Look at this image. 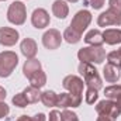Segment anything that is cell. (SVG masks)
I'll return each mask as SVG.
<instances>
[{
    "mask_svg": "<svg viewBox=\"0 0 121 121\" xmlns=\"http://www.w3.org/2000/svg\"><path fill=\"white\" fill-rule=\"evenodd\" d=\"M79 73L83 78V82L87 87H93L96 90H100L103 87V82L101 78L97 72V69L91 65V63H86V62H80L79 68H78Z\"/></svg>",
    "mask_w": 121,
    "mask_h": 121,
    "instance_id": "obj_1",
    "label": "cell"
},
{
    "mask_svg": "<svg viewBox=\"0 0 121 121\" xmlns=\"http://www.w3.org/2000/svg\"><path fill=\"white\" fill-rule=\"evenodd\" d=\"M78 58L80 62H86V63H101L106 59V49L103 47H85L82 49H79L78 52Z\"/></svg>",
    "mask_w": 121,
    "mask_h": 121,
    "instance_id": "obj_2",
    "label": "cell"
},
{
    "mask_svg": "<svg viewBox=\"0 0 121 121\" xmlns=\"http://www.w3.org/2000/svg\"><path fill=\"white\" fill-rule=\"evenodd\" d=\"M18 65V55L13 51L0 52V78H9Z\"/></svg>",
    "mask_w": 121,
    "mask_h": 121,
    "instance_id": "obj_3",
    "label": "cell"
},
{
    "mask_svg": "<svg viewBox=\"0 0 121 121\" xmlns=\"http://www.w3.org/2000/svg\"><path fill=\"white\" fill-rule=\"evenodd\" d=\"M7 20L14 26H23L27 20V7L23 1H13L7 10Z\"/></svg>",
    "mask_w": 121,
    "mask_h": 121,
    "instance_id": "obj_4",
    "label": "cell"
},
{
    "mask_svg": "<svg viewBox=\"0 0 121 121\" xmlns=\"http://www.w3.org/2000/svg\"><path fill=\"white\" fill-rule=\"evenodd\" d=\"M96 111L99 116L108 117L111 120H117L121 116V107L114 101V100H101L96 104Z\"/></svg>",
    "mask_w": 121,
    "mask_h": 121,
    "instance_id": "obj_5",
    "label": "cell"
},
{
    "mask_svg": "<svg viewBox=\"0 0 121 121\" xmlns=\"http://www.w3.org/2000/svg\"><path fill=\"white\" fill-rule=\"evenodd\" d=\"M62 86L63 89L69 91L70 94H73L75 97L83 99V87H85V82L82 78L76 76V75H68L63 80H62Z\"/></svg>",
    "mask_w": 121,
    "mask_h": 121,
    "instance_id": "obj_6",
    "label": "cell"
},
{
    "mask_svg": "<svg viewBox=\"0 0 121 121\" xmlns=\"http://www.w3.org/2000/svg\"><path fill=\"white\" fill-rule=\"evenodd\" d=\"M90 23H91V13L89 10H80L73 16L69 27H72L79 34H83V31H86V28L90 26Z\"/></svg>",
    "mask_w": 121,
    "mask_h": 121,
    "instance_id": "obj_7",
    "label": "cell"
},
{
    "mask_svg": "<svg viewBox=\"0 0 121 121\" xmlns=\"http://www.w3.org/2000/svg\"><path fill=\"white\" fill-rule=\"evenodd\" d=\"M62 39L63 37L60 35V32L56 28H49L44 32L42 35V45L49 49V51H54V49H58L62 44Z\"/></svg>",
    "mask_w": 121,
    "mask_h": 121,
    "instance_id": "obj_8",
    "label": "cell"
},
{
    "mask_svg": "<svg viewBox=\"0 0 121 121\" xmlns=\"http://www.w3.org/2000/svg\"><path fill=\"white\" fill-rule=\"evenodd\" d=\"M97 26L99 27H110V26H121V13L108 9L106 11H103L99 17H97Z\"/></svg>",
    "mask_w": 121,
    "mask_h": 121,
    "instance_id": "obj_9",
    "label": "cell"
},
{
    "mask_svg": "<svg viewBox=\"0 0 121 121\" xmlns=\"http://www.w3.org/2000/svg\"><path fill=\"white\" fill-rule=\"evenodd\" d=\"M51 23V17L45 9H35L31 14V24L37 30L47 28Z\"/></svg>",
    "mask_w": 121,
    "mask_h": 121,
    "instance_id": "obj_10",
    "label": "cell"
},
{
    "mask_svg": "<svg viewBox=\"0 0 121 121\" xmlns=\"http://www.w3.org/2000/svg\"><path fill=\"white\" fill-rule=\"evenodd\" d=\"M20 34L16 28L11 27H1L0 28V45L3 47H13L18 42Z\"/></svg>",
    "mask_w": 121,
    "mask_h": 121,
    "instance_id": "obj_11",
    "label": "cell"
},
{
    "mask_svg": "<svg viewBox=\"0 0 121 121\" xmlns=\"http://www.w3.org/2000/svg\"><path fill=\"white\" fill-rule=\"evenodd\" d=\"M82 100L83 99L75 97L69 91L68 93H60V94H58V106L56 107H60V108H76V107H79L82 104Z\"/></svg>",
    "mask_w": 121,
    "mask_h": 121,
    "instance_id": "obj_12",
    "label": "cell"
},
{
    "mask_svg": "<svg viewBox=\"0 0 121 121\" xmlns=\"http://www.w3.org/2000/svg\"><path fill=\"white\" fill-rule=\"evenodd\" d=\"M120 76H121L120 68H117L116 65L108 63V62L104 65V68H103V78L106 79V82H108V83H117L120 80Z\"/></svg>",
    "mask_w": 121,
    "mask_h": 121,
    "instance_id": "obj_13",
    "label": "cell"
},
{
    "mask_svg": "<svg viewBox=\"0 0 121 121\" xmlns=\"http://www.w3.org/2000/svg\"><path fill=\"white\" fill-rule=\"evenodd\" d=\"M20 49H21V54L27 58H35L37 52H38V47H37V42L32 39V38H24L20 44Z\"/></svg>",
    "mask_w": 121,
    "mask_h": 121,
    "instance_id": "obj_14",
    "label": "cell"
},
{
    "mask_svg": "<svg viewBox=\"0 0 121 121\" xmlns=\"http://www.w3.org/2000/svg\"><path fill=\"white\" fill-rule=\"evenodd\" d=\"M52 14L59 18V20H63L68 17L69 14V6L65 0H55L52 3Z\"/></svg>",
    "mask_w": 121,
    "mask_h": 121,
    "instance_id": "obj_15",
    "label": "cell"
},
{
    "mask_svg": "<svg viewBox=\"0 0 121 121\" xmlns=\"http://www.w3.org/2000/svg\"><path fill=\"white\" fill-rule=\"evenodd\" d=\"M103 39L107 45L121 44V30L120 28H107V30H104Z\"/></svg>",
    "mask_w": 121,
    "mask_h": 121,
    "instance_id": "obj_16",
    "label": "cell"
},
{
    "mask_svg": "<svg viewBox=\"0 0 121 121\" xmlns=\"http://www.w3.org/2000/svg\"><path fill=\"white\" fill-rule=\"evenodd\" d=\"M85 42L89 44L90 47H101L104 44L103 32L100 30H90L85 35Z\"/></svg>",
    "mask_w": 121,
    "mask_h": 121,
    "instance_id": "obj_17",
    "label": "cell"
},
{
    "mask_svg": "<svg viewBox=\"0 0 121 121\" xmlns=\"http://www.w3.org/2000/svg\"><path fill=\"white\" fill-rule=\"evenodd\" d=\"M28 80H30V86L32 87H37V89H41V87H44L45 85H47V75H45V72L42 70V69H39V70H37L35 73H32L30 78H28Z\"/></svg>",
    "mask_w": 121,
    "mask_h": 121,
    "instance_id": "obj_18",
    "label": "cell"
},
{
    "mask_svg": "<svg viewBox=\"0 0 121 121\" xmlns=\"http://www.w3.org/2000/svg\"><path fill=\"white\" fill-rule=\"evenodd\" d=\"M42 69L41 68V62L37 59V58H31V59H27L24 62V66H23V73L26 78H30L32 73H35L37 70Z\"/></svg>",
    "mask_w": 121,
    "mask_h": 121,
    "instance_id": "obj_19",
    "label": "cell"
},
{
    "mask_svg": "<svg viewBox=\"0 0 121 121\" xmlns=\"http://www.w3.org/2000/svg\"><path fill=\"white\" fill-rule=\"evenodd\" d=\"M45 107H56L58 106V94L54 90H45L41 93V100Z\"/></svg>",
    "mask_w": 121,
    "mask_h": 121,
    "instance_id": "obj_20",
    "label": "cell"
},
{
    "mask_svg": "<svg viewBox=\"0 0 121 121\" xmlns=\"http://www.w3.org/2000/svg\"><path fill=\"white\" fill-rule=\"evenodd\" d=\"M23 93H24V96H26L28 104L38 103V101L41 100V91H39V89H37V87L28 86V87H26V89L23 90Z\"/></svg>",
    "mask_w": 121,
    "mask_h": 121,
    "instance_id": "obj_21",
    "label": "cell"
},
{
    "mask_svg": "<svg viewBox=\"0 0 121 121\" xmlns=\"http://www.w3.org/2000/svg\"><path fill=\"white\" fill-rule=\"evenodd\" d=\"M63 39L68 42V44H78L80 39H82V34H79L78 31H75L72 27H68L66 30H65V32H63Z\"/></svg>",
    "mask_w": 121,
    "mask_h": 121,
    "instance_id": "obj_22",
    "label": "cell"
},
{
    "mask_svg": "<svg viewBox=\"0 0 121 121\" xmlns=\"http://www.w3.org/2000/svg\"><path fill=\"white\" fill-rule=\"evenodd\" d=\"M120 93H121L120 85H111V86H107V87L104 89V96H106L108 100H116Z\"/></svg>",
    "mask_w": 121,
    "mask_h": 121,
    "instance_id": "obj_23",
    "label": "cell"
},
{
    "mask_svg": "<svg viewBox=\"0 0 121 121\" xmlns=\"http://www.w3.org/2000/svg\"><path fill=\"white\" fill-rule=\"evenodd\" d=\"M107 60H108V63H113V65H116L117 68L121 69V51L117 49V51L110 52L107 55Z\"/></svg>",
    "mask_w": 121,
    "mask_h": 121,
    "instance_id": "obj_24",
    "label": "cell"
},
{
    "mask_svg": "<svg viewBox=\"0 0 121 121\" xmlns=\"http://www.w3.org/2000/svg\"><path fill=\"white\" fill-rule=\"evenodd\" d=\"M11 101H13L14 106H17V107H20V108H24V107L28 106V101H27V99H26V96H24L23 91H21V93H17V94L11 99Z\"/></svg>",
    "mask_w": 121,
    "mask_h": 121,
    "instance_id": "obj_25",
    "label": "cell"
},
{
    "mask_svg": "<svg viewBox=\"0 0 121 121\" xmlns=\"http://www.w3.org/2000/svg\"><path fill=\"white\" fill-rule=\"evenodd\" d=\"M16 121H47V116H45L44 113H38V114H35L34 117H30V116L23 114V116H20Z\"/></svg>",
    "mask_w": 121,
    "mask_h": 121,
    "instance_id": "obj_26",
    "label": "cell"
},
{
    "mask_svg": "<svg viewBox=\"0 0 121 121\" xmlns=\"http://www.w3.org/2000/svg\"><path fill=\"white\" fill-rule=\"evenodd\" d=\"M99 99V90L93 89V87H87L86 90V103L87 104H94V101H97Z\"/></svg>",
    "mask_w": 121,
    "mask_h": 121,
    "instance_id": "obj_27",
    "label": "cell"
},
{
    "mask_svg": "<svg viewBox=\"0 0 121 121\" xmlns=\"http://www.w3.org/2000/svg\"><path fill=\"white\" fill-rule=\"evenodd\" d=\"M62 120L63 121H79V117H78V114L75 111L63 108V111H62Z\"/></svg>",
    "mask_w": 121,
    "mask_h": 121,
    "instance_id": "obj_28",
    "label": "cell"
},
{
    "mask_svg": "<svg viewBox=\"0 0 121 121\" xmlns=\"http://www.w3.org/2000/svg\"><path fill=\"white\" fill-rule=\"evenodd\" d=\"M9 113H10V107H9V104H6L4 101H0V120L4 118V117H7Z\"/></svg>",
    "mask_w": 121,
    "mask_h": 121,
    "instance_id": "obj_29",
    "label": "cell"
},
{
    "mask_svg": "<svg viewBox=\"0 0 121 121\" xmlns=\"http://www.w3.org/2000/svg\"><path fill=\"white\" fill-rule=\"evenodd\" d=\"M48 121H63L62 120V113H60L59 110L49 111V120Z\"/></svg>",
    "mask_w": 121,
    "mask_h": 121,
    "instance_id": "obj_30",
    "label": "cell"
},
{
    "mask_svg": "<svg viewBox=\"0 0 121 121\" xmlns=\"http://www.w3.org/2000/svg\"><path fill=\"white\" fill-rule=\"evenodd\" d=\"M108 6L110 9L121 13V0H108Z\"/></svg>",
    "mask_w": 121,
    "mask_h": 121,
    "instance_id": "obj_31",
    "label": "cell"
},
{
    "mask_svg": "<svg viewBox=\"0 0 121 121\" xmlns=\"http://www.w3.org/2000/svg\"><path fill=\"white\" fill-rule=\"evenodd\" d=\"M104 1L106 0H89V4H90L94 10H100L104 6Z\"/></svg>",
    "mask_w": 121,
    "mask_h": 121,
    "instance_id": "obj_32",
    "label": "cell"
},
{
    "mask_svg": "<svg viewBox=\"0 0 121 121\" xmlns=\"http://www.w3.org/2000/svg\"><path fill=\"white\" fill-rule=\"evenodd\" d=\"M7 97V91H6V89L4 87H1L0 86V101H4V99Z\"/></svg>",
    "mask_w": 121,
    "mask_h": 121,
    "instance_id": "obj_33",
    "label": "cell"
},
{
    "mask_svg": "<svg viewBox=\"0 0 121 121\" xmlns=\"http://www.w3.org/2000/svg\"><path fill=\"white\" fill-rule=\"evenodd\" d=\"M96 121H114V120H111V118H108V117H104V116H99Z\"/></svg>",
    "mask_w": 121,
    "mask_h": 121,
    "instance_id": "obj_34",
    "label": "cell"
},
{
    "mask_svg": "<svg viewBox=\"0 0 121 121\" xmlns=\"http://www.w3.org/2000/svg\"><path fill=\"white\" fill-rule=\"evenodd\" d=\"M114 101H116V103H117V104H118V106L121 107V93L118 94V96H117V99H116Z\"/></svg>",
    "mask_w": 121,
    "mask_h": 121,
    "instance_id": "obj_35",
    "label": "cell"
},
{
    "mask_svg": "<svg viewBox=\"0 0 121 121\" xmlns=\"http://www.w3.org/2000/svg\"><path fill=\"white\" fill-rule=\"evenodd\" d=\"M66 1H69V3H78L79 0H66Z\"/></svg>",
    "mask_w": 121,
    "mask_h": 121,
    "instance_id": "obj_36",
    "label": "cell"
},
{
    "mask_svg": "<svg viewBox=\"0 0 121 121\" xmlns=\"http://www.w3.org/2000/svg\"><path fill=\"white\" fill-rule=\"evenodd\" d=\"M0 1H6V0H0Z\"/></svg>",
    "mask_w": 121,
    "mask_h": 121,
    "instance_id": "obj_37",
    "label": "cell"
},
{
    "mask_svg": "<svg viewBox=\"0 0 121 121\" xmlns=\"http://www.w3.org/2000/svg\"><path fill=\"white\" fill-rule=\"evenodd\" d=\"M120 51H121V48H120Z\"/></svg>",
    "mask_w": 121,
    "mask_h": 121,
    "instance_id": "obj_38",
    "label": "cell"
}]
</instances>
